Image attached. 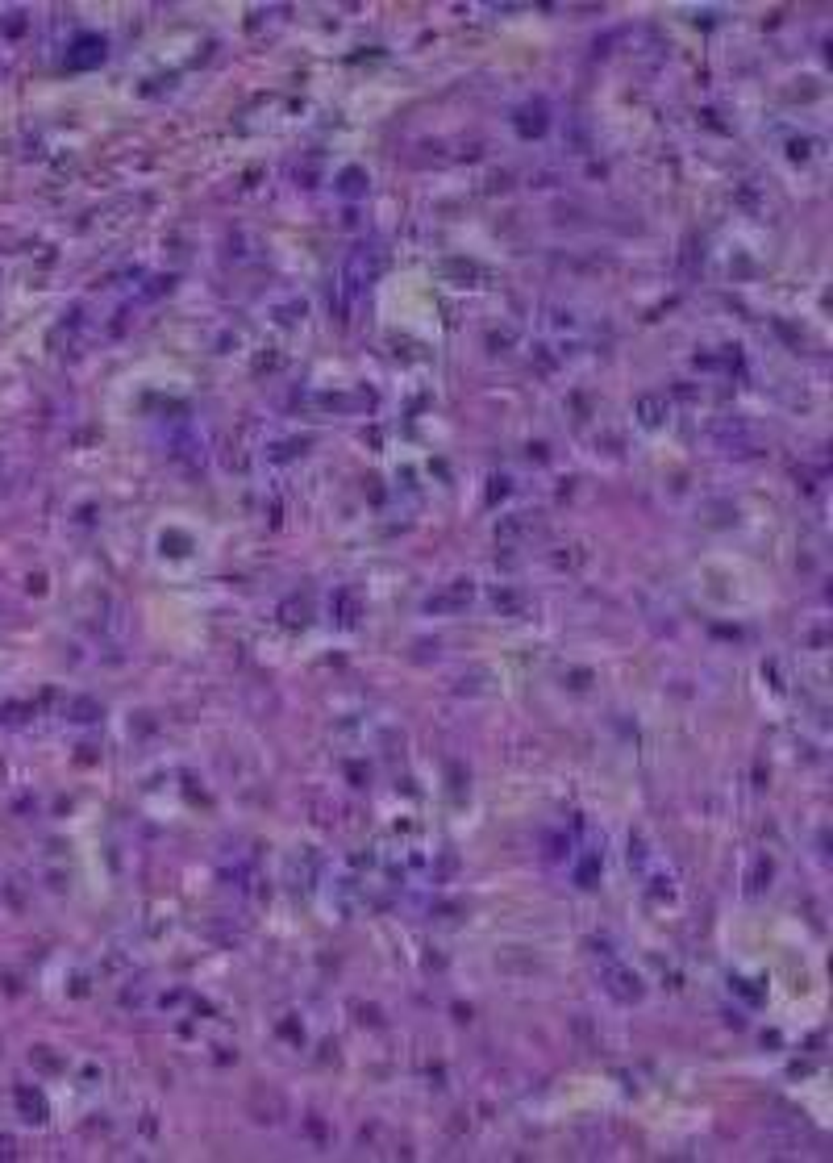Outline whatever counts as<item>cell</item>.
<instances>
[{
    "label": "cell",
    "mask_w": 833,
    "mask_h": 1163,
    "mask_svg": "<svg viewBox=\"0 0 833 1163\" xmlns=\"http://www.w3.org/2000/svg\"><path fill=\"white\" fill-rule=\"evenodd\" d=\"M17 1105H21V1114H25V1122H46V1105H42L38 1093L30 1097V1088H17Z\"/></svg>",
    "instance_id": "7a4b0ae2"
},
{
    "label": "cell",
    "mask_w": 833,
    "mask_h": 1163,
    "mask_svg": "<svg viewBox=\"0 0 833 1163\" xmlns=\"http://www.w3.org/2000/svg\"><path fill=\"white\" fill-rule=\"evenodd\" d=\"M604 988H608V996H617L625 1005L642 996V980H637L634 972H625V967H604Z\"/></svg>",
    "instance_id": "6da1fadb"
},
{
    "label": "cell",
    "mask_w": 833,
    "mask_h": 1163,
    "mask_svg": "<svg viewBox=\"0 0 833 1163\" xmlns=\"http://www.w3.org/2000/svg\"><path fill=\"white\" fill-rule=\"evenodd\" d=\"M13 1147H17V1143H13L9 1134H5V1138H0V1159H13V1155H17V1151H13Z\"/></svg>",
    "instance_id": "3957f363"
}]
</instances>
